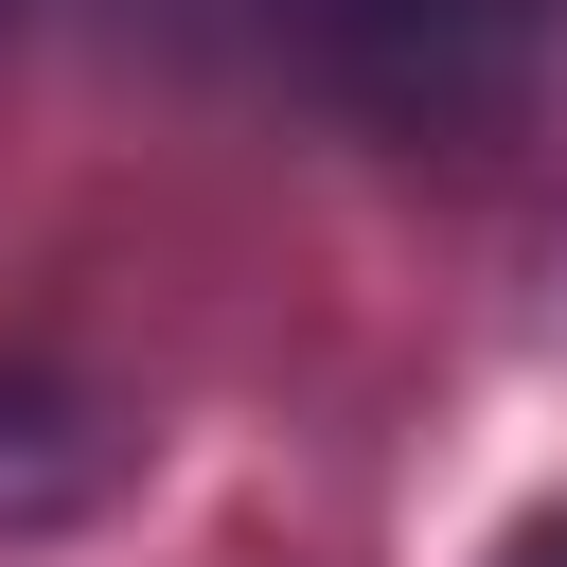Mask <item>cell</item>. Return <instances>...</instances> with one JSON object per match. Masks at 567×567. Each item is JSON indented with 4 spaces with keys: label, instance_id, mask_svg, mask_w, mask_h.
Listing matches in <instances>:
<instances>
[{
    "label": "cell",
    "instance_id": "6da1fadb",
    "mask_svg": "<svg viewBox=\"0 0 567 567\" xmlns=\"http://www.w3.org/2000/svg\"><path fill=\"white\" fill-rule=\"evenodd\" d=\"M319 53H337V89H354L372 124L478 142V124H514V106L549 89L567 0H319Z\"/></svg>",
    "mask_w": 567,
    "mask_h": 567
},
{
    "label": "cell",
    "instance_id": "7a4b0ae2",
    "mask_svg": "<svg viewBox=\"0 0 567 567\" xmlns=\"http://www.w3.org/2000/svg\"><path fill=\"white\" fill-rule=\"evenodd\" d=\"M496 567H567V514H532V532H514V549H496Z\"/></svg>",
    "mask_w": 567,
    "mask_h": 567
}]
</instances>
